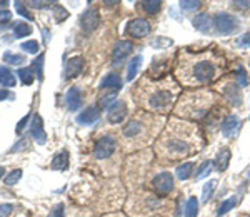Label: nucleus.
I'll return each instance as SVG.
<instances>
[{
  "instance_id": "obj_1",
  "label": "nucleus",
  "mask_w": 250,
  "mask_h": 217,
  "mask_svg": "<svg viewBox=\"0 0 250 217\" xmlns=\"http://www.w3.org/2000/svg\"><path fill=\"white\" fill-rule=\"evenodd\" d=\"M217 74V69L210 61H199L192 67V76H194V80L200 82V84H207Z\"/></svg>"
},
{
  "instance_id": "obj_2",
  "label": "nucleus",
  "mask_w": 250,
  "mask_h": 217,
  "mask_svg": "<svg viewBox=\"0 0 250 217\" xmlns=\"http://www.w3.org/2000/svg\"><path fill=\"white\" fill-rule=\"evenodd\" d=\"M115 139L110 136H105V137H100L95 145H94V155L97 157V159H109L113 152H115Z\"/></svg>"
},
{
  "instance_id": "obj_3",
  "label": "nucleus",
  "mask_w": 250,
  "mask_h": 217,
  "mask_svg": "<svg viewBox=\"0 0 250 217\" xmlns=\"http://www.w3.org/2000/svg\"><path fill=\"white\" fill-rule=\"evenodd\" d=\"M215 29L223 35H229V33L235 32L238 29V22L230 14H219L215 17Z\"/></svg>"
},
{
  "instance_id": "obj_4",
  "label": "nucleus",
  "mask_w": 250,
  "mask_h": 217,
  "mask_svg": "<svg viewBox=\"0 0 250 217\" xmlns=\"http://www.w3.org/2000/svg\"><path fill=\"white\" fill-rule=\"evenodd\" d=\"M127 33L135 39H140V37H145L150 33V24L145 20V18H134L132 22H128L127 25Z\"/></svg>"
},
{
  "instance_id": "obj_5",
  "label": "nucleus",
  "mask_w": 250,
  "mask_h": 217,
  "mask_svg": "<svg viewBox=\"0 0 250 217\" xmlns=\"http://www.w3.org/2000/svg\"><path fill=\"white\" fill-rule=\"evenodd\" d=\"M98 24H100V16H98V10L97 9L90 7V9H87L85 12L82 14L80 25H82L83 31H87V32L95 31V29L98 27Z\"/></svg>"
},
{
  "instance_id": "obj_6",
  "label": "nucleus",
  "mask_w": 250,
  "mask_h": 217,
  "mask_svg": "<svg viewBox=\"0 0 250 217\" xmlns=\"http://www.w3.org/2000/svg\"><path fill=\"white\" fill-rule=\"evenodd\" d=\"M154 187L160 196H167L173 189V177L170 172H162L154 179Z\"/></svg>"
},
{
  "instance_id": "obj_7",
  "label": "nucleus",
  "mask_w": 250,
  "mask_h": 217,
  "mask_svg": "<svg viewBox=\"0 0 250 217\" xmlns=\"http://www.w3.org/2000/svg\"><path fill=\"white\" fill-rule=\"evenodd\" d=\"M132 48H134V46H132L130 40H120V42H117L115 48H113V54H112V62L115 63V65L122 63L125 59L130 55Z\"/></svg>"
},
{
  "instance_id": "obj_8",
  "label": "nucleus",
  "mask_w": 250,
  "mask_h": 217,
  "mask_svg": "<svg viewBox=\"0 0 250 217\" xmlns=\"http://www.w3.org/2000/svg\"><path fill=\"white\" fill-rule=\"evenodd\" d=\"M125 115H127V106H125V102H122V100H117L109 108L107 119L110 124H120L125 119Z\"/></svg>"
},
{
  "instance_id": "obj_9",
  "label": "nucleus",
  "mask_w": 250,
  "mask_h": 217,
  "mask_svg": "<svg viewBox=\"0 0 250 217\" xmlns=\"http://www.w3.org/2000/svg\"><path fill=\"white\" fill-rule=\"evenodd\" d=\"M167 151L172 154V157H180V155H187L190 154L192 147L187 140L182 139H170L169 144H167Z\"/></svg>"
},
{
  "instance_id": "obj_10",
  "label": "nucleus",
  "mask_w": 250,
  "mask_h": 217,
  "mask_svg": "<svg viewBox=\"0 0 250 217\" xmlns=\"http://www.w3.org/2000/svg\"><path fill=\"white\" fill-rule=\"evenodd\" d=\"M172 92L170 91H158L157 93H154L152 99H150V107L157 108V110H162V108H167L172 104Z\"/></svg>"
},
{
  "instance_id": "obj_11",
  "label": "nucleus",
  "mask_w": 250,
  "mask_h": 217,
  "mask_svg": "<svg viewBox=\"0 0 250 217\" xmlns=\"http://www.w3.org/2000/svg\"><path fill=\"white\" fill-rule=\"evenodd\" d=\"M240 125H242V121L237 117V115H229V117H227L225 121H223V124H222L223 137H227V139H232L234 136H237Z\"/></svg>"
},
{
  "instance_id": "obj_12",
  "label": "nucleus",
  "mask_w": 250,
  "mask_h": 217,
  "mask_svg": "<svg viewBox=\"0 0 250 217\" xmlns=\"http://www.w3.org/2000/svg\"><path fill=\"white\" fill-rule=\"evenodd\" d=\"M65 106L72 112H75V110H78V108H80V106H82V92H80V89L72 87V89L67 91V93H65Z\"/></svg>"
},
{
  "instance_id": "obj_13",
  "label": "nucleus",
  "mask_w": 250,
  "mask_h": 217,
  "mask_svg": "<svg viewBox=\"0 0 250 217\" xmlns=\"http://www.w3.org/2000/svg\"><path fill=\"white\" fill-rule=\"evenodd\" d=\"M83 65H85V62H83L82 57H72L67 61V65H65V78L69 80V78H74L77 77L78 74L83 70Z\"/></svg>"
},
{
  "instance_id": "obj_14",
  "label": "nucleus",
  "mask_w": 250,
  "mask_h": 217,
  "mask_svg": "<svg viewBox=\"0 0 250 217\" xmlns=\"http://www.w3.org/2000/svg\"><path fill=\"white\" fill-rule=\"evenodd\" d=\"M98 119H100V112H98L97 107H89L77 115V122L82 125H92L95 124Z\"/></svg>"
},
{
  "instance_id": "obj_15",
  "label": "nucleus",
  "mask_w": 250,
  "mask_h": 217,
  "mask_svg": "<svg viewBox=\"0 0 250 217\" xmlns=\"http://www.w3.org/2000/svg\"><path fill=\"white\" fill-rule=\"evenodd\" d=\"M30 134H32V137L39 142V144H45V142H47V134H45L44 125H42L40 115H37V114L33 115L32 127H30Z\"/></svg>"
},
{
  "instance_id": "obj_16",
  "label": "nucleus",
  "mask_w": 250,
  "mask_h": 217,
  "mask_svg": "<svg viewBox=\"0 0 250 217\" xmlns=\"http://www.w3.org/2000/svg\"><path fill=\"white\" fill-rule=\"evenodd\" d=\"M192 24H194V27L197 31L207 33V32H210V29H212V18H210V16H207V14H199L197 17H194Z\"/></svg>"
},
{
  "instance_id": "obj_17",
  "label": "nucleus",
  "mask_w": 250,
  "mask_h": 217,
  "mask_svg": "<svg viewBox=\"0 0 250 217\" xmlns=\"http://www.w3.org/2000/svg\"><path fill=\"white\" fill-rule=\"evenodd\" d=\"M50 166L54 170H65L67 167H69V152L60 151L59 154L54 157V160H52Z\"/></svg>"
},
{
  "instance_id": "obj_18",
  "label": "nucleus",
  "mask_w": 250,
  "mask_h": 217,
  "mask_svg": "<svg viewBox=\"0 0 250 217\" xmlns=\"http://www.w3.org/2000/svg\"><path fill=\"white\" fill-rule=\"evenodd\" d=\"M229 162H230V151L229 149H222L217 154V157H215L214 166H217L219 170H225L229 167Z\"/></svg>"
},
{
  "instance_id": "obj_19",
  "label": "nucleus",
  "mask_w": 250,
  "mask_h": 217,
  "mask_svg": "<svg viewBox=\"0 0 250 217\" xmlns=\"http://www.w3.org/2000/svg\"><path fill=\"white\" fill-rule=\"evenodd\" d=\"M120 85H122V80L117 74H107L100 82L102 89H120Z\"/></svg>"
},
{
  "instance_id": "obj_20",
  "label": "nucleus",
  "mask_w": 250,
  "mask_h": 217,
  "mask_svg": "<svg viewBox=\"0 0 250 217\" xmlns=\"http://www.w3.org/2000/svg\"><path fill=\"white\" fill-rule=\"evenodd\" d=\"M17 84L15 76L12 74V70L7 69V67H0V85H5V87H14Z\"/></svg>"
},
{
  "instance_id": "obj_21",
  "label": "nucleus",
  "mask_w": 250,
  "mask_h": 217,
  "mask_svg": "<svg viewBox=\"0 0 250 217\" xmlns=\"http://www.w3.org/2000/svg\"><path fill=\"white\" fill-rule=\"evenodd\" d=\"M142 132V124L139 121H130L127 125L124 127V136L132 139V137H137L139 134Z\"/></svg>"
},
{
  "instance_id": "obj_22",
  "label": "nucleus",
  "mask_w": 250,
  "mask_h": 217,
  "mask_svg": "<svg viewBox=\"0 0 250 217\" xmlns=\"http://www.w3.org/2000/svg\"><path fill=\"white\" fill-rule=\"evenodd\" d=\"M223 93L229 97L230 102H232L234 106H240V104H242V95H240V92H238L237 85H229V87H225Z\"/></svg>"
},
{
  "instance_id": "obj_23",
  "label": "nucleus",
  "mask_w": 250,
  "mask_h": 217,
  "mask_svg": "<svg viewBox=\"0 0 250 217\" xmlns=\"http://www.w3.org/2000/svg\"><path fill=\"white\" fill-rule=\"evenodd\" d=\"M17 74H18V77H20V80H22V84H24V85H32L33 80H35V74H33V70L30 69V67L18 69Z\"/></svg>"
},
{
  "instance_id": "obj_24",
  "label": "nucleus",
  "mask_w": 250,
  "mask_h": 217,
  "mask_svg": "<svg viewBox=\"0 0 250 217\" xmlns=\"http://www.w3.org/2000/svg\"><path fill=\"white\" fill-rule=\"evenodd\" d=\"M44 61H45V55L44 54H39V57H37L35 61H33L32 67H30V69L33 70V74H35L37 78H39L40 82L44 80Z\"/></svg>"
},
{
  "instance_id": "obj_25",
  "label": "nucleus",
  "mask_w": 250,
  "mask_h": 217,
  "mask_svg": "<svg viewBox=\"0 0 250 217\" xmlns=\"http://www.w3.org/2000/svg\"><path fill=\"white\" fill-rule=\"evenodd\" d=\"M142 65V57L137 55L130 61V65H128V72H127V80H134L135 76L139 74V69Z\"/></svg>"
},
{
  "instance_id": "obj_26",
  "label": "nucleus",
  "mask_w": 250,
  "mask_h": 217,
  "mask_svg": "<svg viewBox=\"0 0 250 217\" xmlns=\"http://www.w3.org/2000/svg\"><path fill=\"white\" fill-rule=\"evenodd\" d=\"M197 214H199V201L197 197H188L185 204V217H197Z\"/></svg>"
},
{
  "instance_id": "obj_27",
  "label": "nucleus",
  "mask_w": 250,
  "mask_h": 217,
  "mask_svg": "<svg viewBox=\"0 0 250 217\" xmlns=\"http://www.w3.org/2000/svg\"><path fill=\"white\" fill-rule=\"evenodd\" d=\"M14 32L17 39H22V37H27L32 33V27L29 24H25V22H18V24H15Z\"/></svg>"
},
{
  "instance_id": "obj_28",
  "label": "nucleus",
  "mask_w": 250,
  "mask_h": 217,
  "mask_svg": "<svg viewBox=\"0 0 250 217\" xmlns=\"http://www.w3.org/2000/svg\"><path fill=\"white\" fill-rule=\"evenodd\" d=\"M192 170H194V164H192V162H185V164H182V166L177 167V177L182 179V181H185V179L190 177Z\"/></svg>"
},
{
  "instance_id": "obj_29",
  "label": "nucleus",
  "mask_w": 250,
  "mask_h": 217,
  "mask_svg": "<svg viewBox=\"0 0 250 217\" xmlns=\"http://www.w3.org/2000/svg\"><path fill=\"white\" fill-rule=\"evenodd\" d=\"M237 202H238L237 196L235 197H230V199H227V201H223L222 204H220V207H219V211H217V216H223V214H227L229 211H232V209L235 207Z\"/></svg>"
},
{
  "instance_id": "obj_30",
  "label": "nucleus",
  "mask_w": 250,
  "mask_h": 217,
  "mask_svg": "<svg viewBox=\"0 0 250 217\" xmlns=\"http://www.w3.org/2000/svg\"><path fill=\"white\" fill-rule=\"evenodd\" d=\"M3 61L7 63H10V65H22L24 63V55H18V54H12V52H5L3 54Z\"/></svg>"
},
{
  "instance_id": "obj_31",
  "label": "nucleus",
  "mask_w": 250,
  "mask_h": 217,
  "mask_svg": "<svg viewBox=\"0 0 250 217\" xmlns=\"http://www.w3.org/2000/svg\"><path fill=\"white\" fill-rule=\"evenodd\" d=\"M212 166H214V162H210V160H205V162L200 166V169L197 170L195 179H203V177H207V175H210L212 169H214Z\"/></svg>"
},
{
  "instance_id": "obj_32",
  "label": "nucleus",
  "mask_w": 250,
  "mask_h": 217,
  "mask_svg": "<svg viewBox=\"0 0 250 217\" xmlns=\"http://www.w3.org/2000/svg\"><path fill=\"white\" fill-rule=\"evenodd\" d=\"M215 187H217V181H210L203 186V190H202V201L203 202H207L208 199H210L212 194H214V190H215Z\"/></svg>"
},
{
  "instance_id": "obj_33",
  "label": "nucleus",
  "mask_w": 250,
  "mask_h": 217,
  "mask_svg": "<svg viewBox=\"0 0 250 217\" xmlns=\"http://www.w3.org/2000/svg\"><path fill=\"white\" fill-rule=\"evenodd\" d=\"M142 7L147 14H157L162 7V2H158V0H150V2H143Z\"/></svg>"
},
{
  "instance_id": "obj_34",
  "label": "nucleus",
  "mask_w": 250,
  "mask_h": 217,
  "mask_svg": "<svg viewBox=\"0 0 250 217\" xmlns=\"http://www.w3.org/2000/svg\"><path fill=\"white\" fill-rule=\"evenodd\" d=\"M22 179V170L20 169H15L12 172H9L7 174V177H5V184L7 186H15L18 181Z\"/></svg>"
},
{
  "instance_id": "obj_35",
  "label": "nucleus",
  "mask_w": 250,
  "mask_h": 217,
  "mask_svg": "<svg viewBox=\"0 0 250 217\" xmlns=\"http://www.w3.org/2000/svg\"><path fill=\"white\" fill-rule=\"evenodd\" d=\"M20 47H22V50L27 52V54H37V52H39V48H40V46H39V42H37V40H27V42H24Z\"/></svg>"
},
{
  "instance_id": "obj_36",
  "label": "nucleus",
  "mask_w": 250,
  "mask_h": 217,
  "mask_svg": "<svg viewBox=\"0 0 250 217\" xmlns=\"http://www.w3.org/2000/svg\"><path fill=\"white\" fill-rule=\"evenodd\" d=\"M15 7H17V12L20 14V16H24L25 18H29V20H33V16L29 12L27 5H24L22 2H15Z\"/></svg>"
},
{
  "instance_id": "obj_37",
  "label": "nucleus",
  "mask_w": 250,
  "mask_h": 217,
  "mask_svg": "<svg viewBox=\"0 0 250 217\" xmlns=\"http://www.w3.org/2000/svg\"><path fill=\"white\" fill-rule=\"evenodd\" d=\"M237 85H240V87H245V85H247V72L244 70V67H238V72H237Z\"/></svg>"
},
{
  "instance_id": "obj_38",
  "label": "nucleus",
  "mask_w": 250,
  "mask_h": 217,
  "mask_svg": "<svg viewBox=\"0 0 250 217\" xmlns=\"http://www.w3.org/2000/svg\"><path fill=\"white\" fill-rule=\"evenodd\" d=\"M200 5H202V3L195 2V0H184V2H180V7L184 10H195V9H199Z\"/></svg>"
},
{
  "instance_id": "obj_39",
  "label": "nucleus",
  "mask_w": 250,
  "mask_h": 217,
  "mask_svg": "<svg viewBox=\"0 0 250 217\" xmlns=\"http://www.w3.org/2000/svg\"><path fill=\"white\" fill-rule=\"evenodd\" d=\"M57 5V2H27V7L32 9H45V7H52Z\"/></svg>"
},
{
  "instance_id": "obj_40",
  "label": "nucleus",
  "mask_w": 250,
  "mask_h": 217,
  "mask_svg": "<svg viewBox=\"0 0 250 217\" xmlns=\"http://www.w3.org/2000/svg\"><path fill=\"white\" fill-rule=\"evenodd\" d=\"M14 211L12 204H0V217H9Z\"/></svg>"
},
{
  "instance_id": "obj_41",
  "label": "nucleus",
  "mask_w": 250,
  "mask_h": 217,
  "mask_svg": "<svg viewBox=\"0 0 250 217\" xmlns=\"http://www.w3.org/2000/svg\"><path fill=\"white\" fill-rule=\"evenodd\" d=\"M55 17H57V20L60 22V20H65V17H69V14H67L60 5H55Z\"/></svg>"
},
{
  "instance_id": "obj_42",
  "label": "nucleus",
  "mask_w": 250,
  "mask_h": 217,
  "mask_svg": "<svg viewBox=\"0 0 250 217\" xmlns=\"http://www.w3.org/2000/svg\"><path fill=\"white\" fill-rule=\"evenodd\" d=\"M50 217H63V204L55 205V209L52 211Z\"/></svg>"
},
{
  "instance_id": "obj_43",
  "label": "nucleus",
  "mask_w": 250,
  "mask_h": 217,
  "mask_svg": "<svg viewBox=\"0 0 250 217\" xmlns=\"http://www.w3.org/2000/svg\"><path fill=\"white\" fill-rule=\"evenodd\" d=\"M238 44H240V46H247V47H250V32H247L245 35H242L240 39H238Z\"/></svg>"
},
{
  "instance_id": "obj_44",
  "label": "nucleus",
  "mask_w": 250,
  "mask_h": 217,
  "mask_svg": "<svg viewBox=\"0 0 250 217\" xmlns=\"http://www.w3.org/2000/svg\"><path fill=\"white\" fill-rule=\"evenodd\" d=\"M10 18H12V14H10L9 10H3V12H0V24H3V22H9Z\"/></svg>"
},
{
  "instance_id": "obj_45",
  "label": "nucleus",
  "mask_w": 250,
  "mask_h": 217,
  "mask_svg": "<svg viewBox=\"0 0 250 217\" xmlns=\"http://www.w3.org/2000/svg\"><path fill=\"white\" fill-rule=\"evenodd\" d=\"M7 99H14V95L9 91H5V89H0V102H2V100H7Z\"/></svg>"
},
{
  "instance_id": "obj_46",
  "label": "nucleus",
  "mask_w": 250,
  "mask_h": 217,
  "mask_svg": "<svg viewBox=\"0 0 250 217\" xmlns=\"http://www.w3.org/2000/svg\"><path fill=\"white\" fill-rule=\"evenodd\" d=\"M113 99H115V93H110V95L104 97V99H102V102H100V104H102V106H104V107H107L109 104H110Z\"/></svg>"
},
{
  "instance_id": "obj_47",
  "label": "nucleus",
  "mask_w": 250,
  "mask_h": 217,
  "mask_svg": "<svg viewBox=\"0 0 250 217\" xmlns=\"http://www.w3.org/2000/svg\"><path fill=\"white\" fill-rule=\"evenodd\" d=\"M29 117H30V115H27V117H25L24 121L18 122V125H17V134H22V129H24L25 124H27V122H29Z\"/></svg>"
},
{
  "instance_id": "obj_48",
  "label": "nucleus",
  "mask_w": 250,
  "mask_h": 217,
  "mask_svg": "<svg viewBox=\"0 0 250 217\" xmlns=\"http://www.w3.org/2000/svg\"><path fill=\"white\" fill-rule=\"evenodd\" d=\"M234 5L238 7V9H249V7H250V2H235Z\"/></svg>"
},
{
  "instance_id": "obj_49",
  "label": "nucleus",
  "mask_w": 250,
  "mask_h": 217,
  "mask_svg": "<svg viewBox=\"0 0 250 217\" xmlns=\"http://www.w3.org/2000/svg\"><path fill=\"white\" fill-rule=\"evenodd\" d=\"M3 174H5V170H3V167H2V166H0V179H2V177H3Z\"/></svg>"
}]
</instances>
